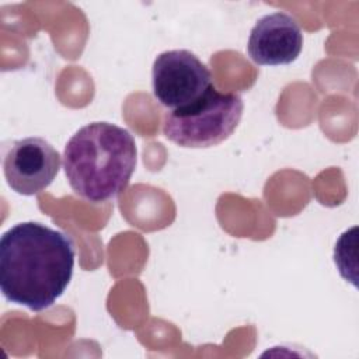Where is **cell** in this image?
I'll return each mask as SVG.
<instances>
[{
    "mask_svg": "<svg viewBox=\"0 0 359 359\" xmlns=\"http://www.w3.org/2000/svg\"><path fill=\"white\" fill-rule=\"evenodd\" d=\"M74 244L63 231L22 222L0 240V287L15 304L41 311L66 290L74 266Z\"/></svg>",
    "mask_w": 359,
    "mask_h": 359,
    "instance_id": "6da1fadb",
    "label": "cell"
},
{
    "mask_svg": "<svg viewBox=\"0 0 359 359\" xmlns=\"http://www.w3.org/2000/svg\"><path fill=\"white\" fill-rule=\"evenodd\" d=\"M136 158L137 149L129 130L109 122H91L66 143L63 168L80 198L102 203L128 187Z\"/></svg>",
    "mask_w": 359,
    "mask_h": 359,
    "instance_id": "7a4b0ae2",
    "label": "cell"
},
{
    "mask_svg": "<svg viewBox=\"0 0 359 359\" xmlns=\"http://www.w3.org/2000/svg\"><path fill=\"white\" fill-rule=\"evenodd\" d=\"M243 109L240 94L220 93L212 84L192 104L168 112L163 122V133L181 147H212L236 130Z\"/></svg>",
    "mask_w": 359,
    "mask_h": 359,
    "instance_id": "3957f363",
    "label": "cell"
},
{
    "mask_svg": "<svg viewBox=\"0 0 359 359\" xmlns=\"http://www.w3.org/2000/svg\"><path fill=\"white\" fill-rule=\"evenodd\" d=\"M151 84L156 100L167 108L177 109L201 98L213 83L208 66L192 52L174 49L154 59Z\"/></svg>",
    "mask_w": 359,
    "mask_h": 359,
    "instance_id": "277c9868",
    "label": "cell"
},
{
    "mask_svg": "<svg viewBox=\"0 0 359 359\" xmlns=\"http://www.w3.org/2000/svg\"><path fill=\"white\" fill-rule=\"evenodd\" d=\"M59 151L43 137L15 140L4 156L3 170L8 187L25 196L45 191L60 168Z\"/></svg>",
    "mask_w": 359,
    "mask_h": 359,
    "instance_id": "5b68a950",
    "label": "cell"
},
{
    "mask_svg": "<svg viewBox=\"0 0 359 359\" xmlns=\"http://www.w3.org/2000/svg\"><path fill=\"white\" fill-rule=\"evenodd\" d=\"M303 46V34L297 21L286 13L261 17L252 27L247 52L252 62L265 66L289 65L297 59Z\"/></svg>",
    "mask_w": 359,
    "mask_h": 359,
    "instance_id": "8992f818",
    "label": "cell"
}]
</instances>
